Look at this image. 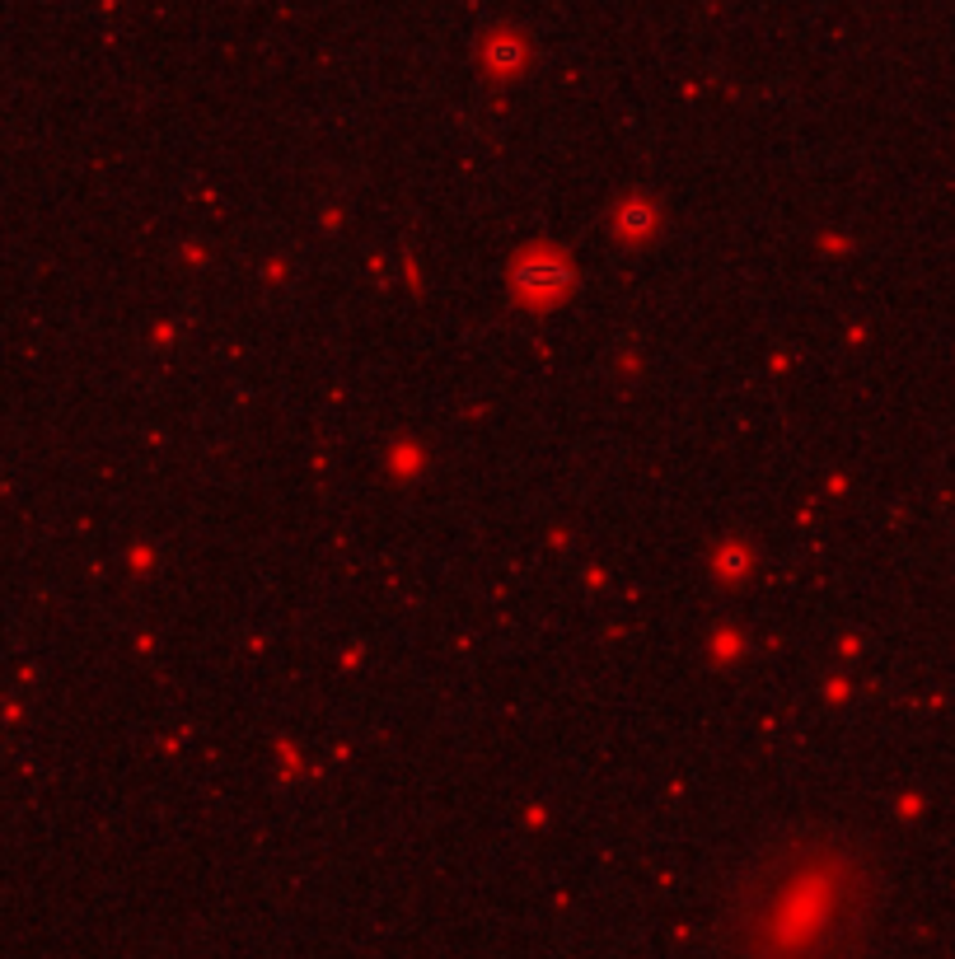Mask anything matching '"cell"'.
I'll return each instance as SVG.
<instances>
[{
    "instance_id": "1",
    "label": "cell",
    "mask_w": 955,
    "mask_h": 959,
    "mask_svg": "<svg viewBox=\"0 0 955 959\" xmlns=\"http://www.w3.org/2000/svg\"><path fill=\"white\" fill-rule=\"evenodd\" d=\"M885 922V866L862 833L801 819L735 861L712 908L717 959H862Z\"/></svg>"
}]
</instances>
